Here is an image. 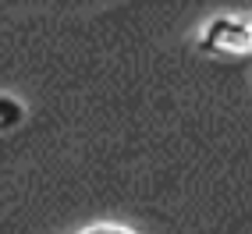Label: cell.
<instances>
[{"instance_id":"1","label":"cell","mask_w":252,"mask_h":234,"mask_svg":"<svg viewBox=\"0 0 252 234\" xmlns=\"http://www.w3.org/2000/svg\"><path fill=\"white\" fill-rule=\"evenodd\" d=\"M199 50L210 57H245L252 54V25L234 14H220L199 32Z\"/></svg>"},{"instance_id":"2","label":"cell","mask_w":252,"mask_h":234,"mask_svg":"<svg viewBox=\"0 0 252 234\" xmlns=\"http://www.w3.org/2000/svg\"><path fill=\"white\" fill-rule=\"evenodd\" d=\"M25 121V103L7 92H0V131H11Z\"/></svg>"},{"instance_id":"3","label":"cell","mask_w":252,"mask_h":234,"mask_svg":"<svg viewBox=\"0 0 252 234\" xmlns=\"http://www.w3.org/2000/svg\"><path fill=\"white\" fill-rule=\"evenodd\" d=\"M82 234H135V231L117 227V224H99V227H89V231H82Z\"/></svg>"}]
</instances>
